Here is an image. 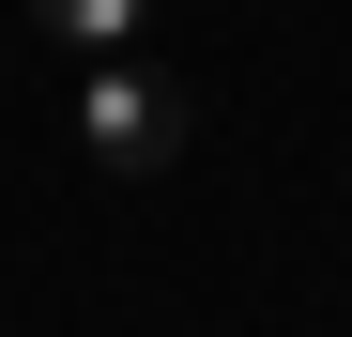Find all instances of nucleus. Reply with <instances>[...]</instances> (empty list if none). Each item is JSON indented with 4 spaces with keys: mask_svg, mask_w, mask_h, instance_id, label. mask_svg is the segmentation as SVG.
Returning <instances> with one entry per match:
<instances>
[{
    "mask_svg": "<svg viewBox=\"0 0 352 337\" xmlns=\"http://www.w3.org/2000/svg\"><path fill=\"white\" fill-rule=\"evenodd\" d=\"M77 138H92V168H168L184 153V92H168L153 62H92V92H77Z\"/></svg>",
    "mask_w": 352,
    "mask_h": 337,
    "instance_id": "f257e3e1",
    "label": "nucleus"
},
{
    "mask_svg": "<svg viewBox=\"0 0 352 337\" xmlns=\"http://www.w3.org/2000/svg\"><path fill=\"white\" fill-rule=\"evenodd\" d=\"M31 31H62L77 62H138V31H153V0H31Z\"/></svg>",
    "mask_w": 352,
    "mask_h": 337,
    "instance_id": "f03ea898",
    "label": "nucleus"
}]
</instances>
